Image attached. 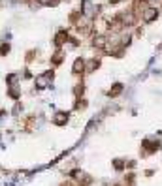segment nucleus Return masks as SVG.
<instances>
[{
    "mask_svg": "<svg viewBox=\"0 0 162 186\" xmlns=\"http://www.w3.org/2000/svg\"><path fill=\"white\" fill-rule=\"evenodd\" d=\"M156 17H158V10H156L155 6H149V8H145V11L142 13L140 19H142L143 23H153Z\"/></svg>",
    "mask_w": 162,
    "mask_h": 186,
    "instance_id": "f257e3e1",
    "label": "nucleus"
},
{
    "mask_svg": "<svg viewBox=\"0 0 162 186\" xmlns=\"http://www.w3.org/2000/svg\"><path fill=\"white\" fill-rule=\"evenodd\" d=\"M107 43H109V38L106 34H96L92 38V47H96V49H106Z\"/></svg>",
    "mask_w": 162,
    "mask_h": 186,
    "instance_id": "f03ea898",
    "label": "nucleus"
},
{
    "mask_svg": "<svg viewBox=\"0 0 162 186\" xmlns=\"http://www.w3.org/2000/svg\"><path fill=\"white\" fill-rule=\"evenodd\" d=\"M53 124H57V126H64L66 122H68V113L66 111H57L55 115H53Z\"/></svg>",
    "mask_w": 162,
    "mask_h": 186,
    "instance_id": "7ed1b4c3",
    "label": "nucleus"
},
{
    "mask_svg": "<svg viewBox=\"0 0 162 186\" xmlns=\"http://www.w3.org/2000/svg\"><path fill=\"white\" fill-rule=\"evenodd\" d=\"M66 41H70V36H68V32H66V30H59L57 36H55V40H53V43L57 45V47H62Z\"/></svg>",
    "mask_w": 162,
    "mask_h": 186,
    "instance_id": "20e7f679",
    "label": "nucleus"
},
{
    "mask_svg": "<svg viewBox=\"0 0 162 186\" xmlns=\"http://www.w3.org/2000/svg\"><path fill=\"white\" fill-rule=\"evenodd\" d=\"M98 68H100V58L92 57L90 60L85 62V74H90V72H94V70H98Z\"/></svg>",
    "mask_w": 162,
    "mask_h": 186,
    "instance_id": "39448f33",
    "label": "nucleus"
},
{
    "mask_svg": "<svg viewBox=\"0 0 162 186\" xmlns=\"http://www.w3.org/2000/svg\"><path fill=\"white\" fill-rule=\"evenodd\" d=\"M85 62H87V60H83V58H76L74 68H72V74H74V75H83V74H85Z\"/></svg>",
    "mask_w": 162,
    "mask_h": 186,
    "instance_id": "423d86ee",
    "label": "nucleus"
},
{
    "mask_svg": "<svg viewBox=\"0 0 162 186\" xmlns=\"http://www.w3.org/2000/svg\"><path fill=\"white\" fill-rule=\"evenodd\" d=\"M123 90H125L123 83H115V85H113V87H111V88L107 90V96H109V98H117V96L121 94Z\"/></svg>",
    "mask_w": 162,
    "mask_h": 186,
    "instance_id": "0eeeda50",
    "label": "nucleus"
},
{
    "mask_svg": "<svg viewBox=\"0 0 162 186\" xmlns=\"http://www.w3.org/2000/svg\"><path fill=\"white\" fill-rule=\"evenodd\" d=\"M142 145H143V149L147 150V154H151V152H156V150L160 149V143H158V141H143Z\"/></svg>",
    "mask_w": 162,
    "mask_h": 186,
    "instance_id": "6e6552de",
    "label": "nucleus"
},
{
    "mask_svg": "<svg viewBox=\"0 0 162 186\" xmlns=\"http://www.w3.org/2000/svg\"><path fill=\"white\" fill-rule=\"evenodd\" d=\"M62 60H64V53H62V51H57V53L51 57V64H53V66H60Z\"/></svg>",
    "mask_w": 162,
    "mask_h": 186,
    "instance_id": "1a4fd4ad",
    "label": "nucleus"
},
{
    "mask_svg": "<svg viewBox=\"0 0 162 186\" xmlns=\"http://www.w3.org/2000/svg\"><path fill=\"white\" fill-rule=\"evenodd\" d=\"M83 90H85V85H83V83H77V85L74 87V94H76V98H81V96H83Z\"/></svg>",
    "mask_w": 162,
    "mask_h": 186,
    "instance_id": "9d476101",
    "label": "nucleus"
},
{
    "mask_svg": "<svg viewBox=\"0 0 162 186\" xmlns=\"http://www.w3.org/2000/svg\"><path fill=\"white\" fill-rule=\"evenodd\" d=\"M8 53H10V43L0 41V57H4V55H8Z\"/></svg>",
    "mask_w": 162,
    "mask_h": 186,
    "instance_id": "9b49d317",
    "label": "nucleus"
},
{
    "mask_svg": "<svg viewBox=\"0 0 162 186\" xmlns=\"http://www.w3.org/2000/svg\"><path fill=\"white\" fill-rule=\"evenodd\" d=\"M8 94H10V96H11L13 100H19V96H21V92H19L17 88H10V90H8Z\"/></svg>",
    "mask_w": 162,
    "mask_h": 186,
    "instance_id": "f8f14e48",
    "label": "nucleus"
},
{
    "mask_svg": "<svg viewBox=\"0 0 162 186\" xmlns=\"http://www.w3.org/2000/svg\"><path fill=\"white\" fill-rule=\"evenodd\" d=\"M36 57H38V51H28V55H27V62H32Z\"/></svg>",
    "mask_w": 162,
    "mask_h": 186,
    "instance_id": "ddd939ff",
    "label": "nucleus"
},
{
    "mask_svg": "<svg viewBox=\"0 0 162 186\" xmlns=\"http://www.w3.org/2000/svg\"><path fill=\"white\" fill-rule=\"evenodd\" d=\"M36 2H40V4H45V6H47V2H49V0H36Z\"/></svg>",
    "mask_w": 162,
    "mask_h": 186,
    "instance_id": "4468645a",
    "label": "nucleus"
}]
</instances>
